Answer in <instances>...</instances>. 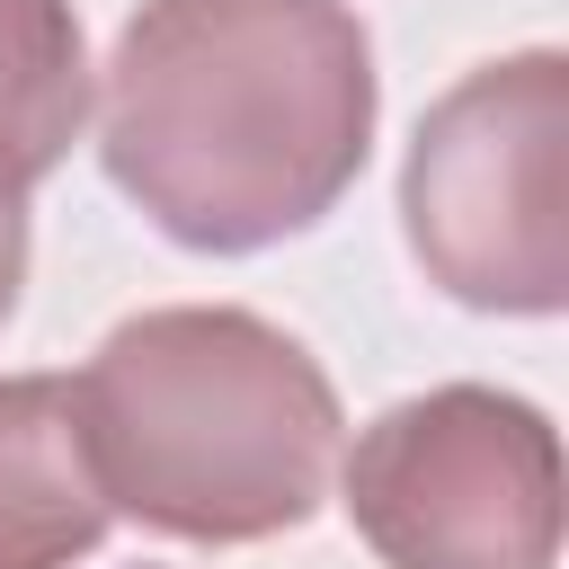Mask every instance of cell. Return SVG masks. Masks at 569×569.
<instances>
[{
	"instance_id": "6da1fadb",
	"label": "cell",
	"mask_w": 569,
	"mask_h": 569,
	"mask_svg": "<svg viewBox=\"0 0 569 569\" xmlns=\"http://www.w3.org/2000/svg\"><path fill=\"white\" fill-rule=\"evenodd\" d=\"M373 116L356 0H142L107 53L98 160L178 249L249 258L338 213Z\"/></svg>"
},
{
	"instance_id": "277c9868",
	"label": "cell",
	"mask_w": 569,
	"mask_h": 569,
	"mask_svg": "<svg viewBox=\"0 0 569 569\" xmlns=\"http://www.w3.org/2000/svg\"><path fill=\"white\" fill-rule=\"evenodd\" d=\"M347 525L382 569H551L560 560V436L498 382H436L382 409L347 471Z\"/></svg>"
},
{
	"instance_id": "7a4b0ae2",
	"label": "cell",
	"mask_w": 569,
	"mask_h": 569,
	"mask_svg": "<svg viewBox=\"0 0 569 569\" xmlns=\"http://www.w3.org/2000/svg\"><path fill=\"white\" fill-rule=\"evenodd\" d=\"M71 400L107 507L213 551L311 525L347 427L320 356L240 302L116 320Z\"/></svg>"
},
{
	"instance_id": "3957f363",
	"label": "cell",
	"mask_w": 569,
	"mask_h": 569,
	"mask_svg": "<svg viewBox=\"0 0 569 569\" xmlns=\"http://www.w3.org/2000/svg\"><path fill=\"white\" fill-rule=\"evenodd\" d=\"M400 231L427 284L471 311L551 320L569 302V53L525 44L462 71L409 133Z\"/></svg>"
},
{
	"instance_id": "52a82bcc",
	"label": "cell",
	"mask_w": 569,
	"mask_h": 569,
	"mask_svg": "<svg viewBox=\"0 0 569 569\" xmlns=\"http://www.w3.org/2000/svg\"><path fill=\"white\" fill-rule=\"evenodd\" d=\"M18 284H27V213L0 204V320L18 311Z\"/></svg>"
},
{
	"instance_id": "5b68a950",
	"label": "cell",
	"mask_w": 569,
	"mask_h": 569,
	"mask_svg": "<svg viewBox=\"0 0 569 569\" xmlns=\"http://www.w3.org/2000/svg\"><path fill=\"white\" fill-rule=\"evenodd\" d=\"M71 373H0V569H71L107 542Z\"/></svg>"
},
{
	"instance_id": "8992f818",
	"label": "cell",
	"mask_w": 569,
	"mask_h": 569,
	"mask_svg": "<svg viewBox=\"0 0 569 569\" xmlns=\"http://www.w3.org/2000/svg\"><path fill=\"white\" fill-rule=\"evenodd\" d=\"M89 116V44L71 0H0V204H27Z\"/></svg>"
}]
</instances>
